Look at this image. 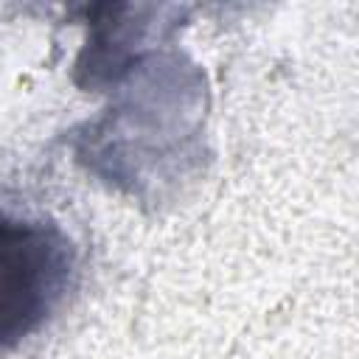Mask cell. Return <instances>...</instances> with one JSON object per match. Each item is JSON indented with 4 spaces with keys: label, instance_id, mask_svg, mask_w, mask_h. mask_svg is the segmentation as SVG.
Masks as SVG:
<instances>
[{
    "label": "cell",
    "instance_id": "obj_1",
    "mask_svg": "<svg viewBox=\"0 0 359 359\" xmlns=\"http://www.w3.org/2000/svg\"><path fill=\"white\" fill-rule=\"evenodd\" d=\"M70 244L42 222L0 213V345L31 334L62 297Z\"/></svg>",
    "mask_w": 359,
    "mask_h": 359
}]
</instances>
